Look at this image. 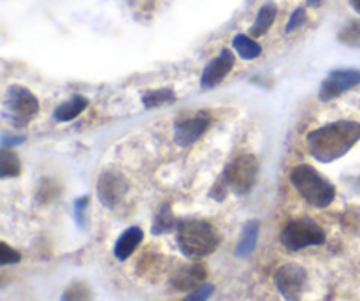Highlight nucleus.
<instances>
[{
  "mask_svg": "<svg viewBox=\"0 0 360 301\" xmlns=\"http://www.w3.org/2000/svg\"><path fill=\"white\" fill-rule=\"evenodd\" d=\"M360 140V123L341 120L308 134V150L320 162H333L343 157Z\"/></svg>",
  "mask_w": 360,
  "mask_h": 301,
  "instance_id": "nucleus-1",
  "label": "nucleus"
},
{
  "mask_svg": "<svg viewBox=\"0 0 360 301\" xmlns=\"http://www.w3.org/2000/svg\"><path fill=\"white\" fill-rule=\"evenodd\" d=\"M178 247L190 259L206 257L217 250L220 243L217 229L202 219H183L178 222Z\"/></svg>",
  "mask_w": 360,
  "mask_h": 301,
  "instance_id": "nucleus-2",
  "label": "nucleus"
},
{
  "mask_svg": "<svg viewBox=\"0 0 360 301\" xmlns=\"http://www.w3.org/2000/svg\"><path fill=\"white\" fill-rule=\"evenodd\" d=\"M290 182L294 189L315 208L329 207L336 197V189L333 183L309 164L295 166L290 171Z\"/></svg>",
  "mask_w": 360,
  "mask_h": 301,
  "instance_id": "nucleus-3",
  "label": "nucleus"
},
{
  "mask_svg": "<svg viewBox=\"0 0 360 301\" xmlns=\"http://www.w3.org/2000/svg\"><path fill=\"white\" fill-rule=\"evenodd\" d=\"M280 242L285 249L297 252L306 247L322 245L326 242V233L313 219L302 217L290 221L281 229Z\"/></svg>",
  "mask_w": 360,
  "mask_h": 301,
  "instance_id": "nucleus-4",
  "label": "nucleus"
},
{
  "mask_svg": "<svg viewBox=\"0 0 360 301\" xmlns=\"http://www.w3.org/2000/svg\"><path fill=\"white\" fill-rule=\"evenodd\" d=\"M39 102L25 87H11L4 97V118L14 127H23L37 115Z\"/></svg>",
  "mask_w": 360,
  "mask_h": 301,
  "instance_id": "nucleus-5",
  "label": "nucleus"
},
{
  "mask_svg": "<svg viewBox=\"0 0 360 301\" xmlns=\"http://www.w3.org/2000/svg\"><path fill=\"white\" fill-rule=\"evenodd\" d=\"M257 176V161L253 155H241L225 168L224 180L231 190L245 196L252 190Z\"/></svg>",
  "mask_w": 360,
  "mask_h": 301,
  "instance_id": "nucleus-6",
  "label": "nucleus"
},
{
  "mask_svg": "<svg viewBox=\"0 0 360 301\" xmlns=\"http://www.w3.org/2000/svg\"><path fill=\"white\" fill-rule=\"evenodd\" d=\"M306 281H308V274L301 264L295 263L283 264L274 274V284L287 301H297L301 298L306 288Z\"/></svg>",
  "mask_w": 360,
  "mask_h": 301,
  "instance_id": "nucleus-7",
  "label": "nucleus"
},
{
  "mask_svg": "<svg viewBox=\"0 0 360 301\" xmlns=\"http://www.w3.org/2000/svg\"><path fill=\"white\" fill-rule=\"evenodd\" d=\"M127 180L116 171H105L98 176L97 196L105 208H116L125 197Z\"/></svg>",
  "mask_w": 360,
  "mask_h": 301,
  "instance_id": "nucleus-8",
  "label": "nucleus"
},
{
  "mask_svg": "<svg viewBox=\"0 0 360 301\" xmlns=\"http://www.w3.org/2000/svg\"><path fill=\"white\" fill-rule=\"evenodd\" d=\"M360 83V70L355 69H340L333 70L320 88V99L322 101H330V99L338 97L343 92L350 90V88L357 87Z\"/></svg>",
  "mask_w": 360,
  "mask_h": 301,
  "instance_id": "nucleus-9",
  "label": "nucleus"
},
{
  "mask_svg": "<svg viewBox=\"0 0 360 301\" xmlns=\"http://www.w3.org/2000/svg\"><path fill=\"white\" fill-rule=\"evenodd\" d=\"M236 63V56L231 49H221L220 55L214 60H211L206 66L202 73V80H200V85L204 88H214L217 85H220L221 81L225 80L229 73L232 70Z\"/></svg>",
  "mask_w": 360,
  "mask_h": 301,
  "instance_id": "nucleus-10",
  "label": "nucleus"
},
{
  "mask_svg": "<svg viewBox=\"0 0 360 301\" xmlns=\"http://www.w3.org/2000/svg\"><path fill=\"white\" fill-rule=\"evenodd\" d=\"M206 277L207 271L204 264H186L174 271V275L171 277V284L176 291H195L204 284Z\"/></svg>",
  "mask_w": 360,
  "mask_h": 301,
  "instance_id": "nucleus-11",
  "label": "nucleus"
},
{
  "mask_svg": "<svg viewBox=\"0 0 360 301\" xmlns=\"http://www.w3.org/2000/svg\"><path fill=\"white\" fill-rule=\"evenodd\" d=\"M207 125H210V120L202 118V116L181 120L174 125V141L179 147H190L206 133Z\"/></svg>",
  "mask_w": 360,
  "mask_h": 301,
  "instance_id": "nucleus-12",
  "label": "nucleus"
},
{
  "mask_svg": "<svg viewBox=\"0 0 360 301\" xmlns=\"http://www.w3.org/2000/svg\"><path fill=\"white\" fill-rule=\"evenodd\" d=\"M144 233L143 229L134 226V228H129L127 231L122 233L118 240H116L115 245V257L118 261H125L136 252V249L139 247V243L143 242Z\"/></svg>",
  "mask_w": 360,
  "mask_h": 301,
  "instance_id": "nucleus-13",
  "label": "nucleus"
},
{
  "mask_svg": "<svg viewBox=\"0 0 360 301\" xmlns=\"http://www.w3.org/2000/svg\"><path fill=\"white\" fill-rule=\"evenodd\" d=\"M86 106L88 101L83 95H74L69 101L62 102V104L53 111V118H55L56 122H70V120H74L76 116H79L81 113L86 109Z\"/></svg>",
  "mask_w": 360,
  "mask_h": 301,
  "instance_id": "nucleus-14",
  "label": "nucleus"
},
{
  "mask_svg": "<svg viewBox=\"0 0 360 301\" xmlns=\"http://www.w3.org/2000/svg\"><path fill=\"white\" fill-rule=\"evenodd\" d=\"M276 13H278L276 4L273 2L264 4V6L260 7L259 14H257L255 23H253V27L250 28V34H252L253 37H260V35L266 34V32L273 27L274 20H276Z\"/></svg>",
  "mask_w": 360,
  "mask_h": 301,
  "instance_id": "nucleus-15",
  "label": "nucleus"
},
{
  "mask_svg": "<svg viewBox=\"0 0 360 301\" xmlns=\"http://www.w3.org/2000/svg\"><path fill=\"white\" fill-rule=\"evenodd\" d=\"M257 238H259V222L250 221L248 224L243 228L241 238H239L238 247H236V256L246 257L253 252L257 245Z\"/></svg>",
  "mask_w": 360,
  "mask_h": 301,
  "instance_id": "nucleus-16",
  "label": "nucleus"
},
{
  "mask_svg": "<svg viewBox=\"0 0 360 301\" xmlns=\"http://www.w3.org/2000/svg\"><path fill=\"white\" fill-rule=\"evenodd\" d=\"M232 46H234V49L238 51V55L245 60H253L262 53V48H260L259 42L245 34L236 35L234 41H232Z\"/></svg>",
  "mask_w": 360,
  "mask_h": 301,
  "instance_id": "nucleus-17",
  "label": "nucleus"
},
{
  "mask_svg": "<svg viewBox=\"0 0 360 301\" xmlns=\"http://www.w3.org/2000/svg\"><path fill=\"white\" fill-rule=\"evenodd\" d=\"M174 228H178V222H176L174 215H172L171 207H169V204H164V207L158 210V214L155 215L151 233H153V235H164V233H169Z\"/></svg>",
  "mask_w": 360,
  "mask_h": 301,
  "instance_id": "nucleus-18",
  "label": "nucleus"
},
{
  "mask_svg": "<svg viewBox=\"0 0 360 301\" xmlns=\"http://www.w3.org/2000/svg\"><path fill=\"white\" fill-rule=\"evenodd\" d=\"M21 171V164L18 155L9 148H2L0 152V176L9 178V176H18Z\"/></svg>",
  "mask_w": 360,
  "mask_h": 301,
  "instance_id": "nucleus-19",
  "label": "nucleus"
},
{
  "mask_svg": "<svg viewBox=\"0 0 360 301\" xmlns=\"http://www.w3.org/2000/svg\"><path fill=\"white\" fill-rule=\"evenodd\" d=\"M176 101V95L171 88H158V90L146 92L143 97V102L146 108H158L164 104H172Z\"/></svg>",
  "mask_w": 360,
  "mask_h": 301,
  "instance_id": "nucleus-20",
  "label": "nucleus"
},
{
  "mask_svg": "<svg viewBox=\"0 0 360 301\" xmlns=\"http://www.w3.org/2000/svg\"><path fill=\"white\" fill-rule=\"evenodd\" d=\"M60 301H91V291L84 282H74L67 288Z\"/></svg>",
  "mask_w": 360,
  "mask_h": 301,
  "instance_id": "nucleus-21",
  "label": "nucleus"
},
{
  "mask_svg": "<svg viewBox=\"0 0 360 301\" xmlns=\"http://www.w3.org/2000/svg\"><path fill=\"white\" fill-rule=\"evenodd\" d=\"M340 41L352 48H360V20L350 21L343 30L340 32Z\"/></svg>",
  "mask_w": 360,
  "mask_h": 301,
  "instance_id": "nucleus-22",
  "label": "nucleus"
},
{
  "mask_svg": "<svg viewBox=\"0 0 360 301\" xmlns=\"http://www.w3.org/2000/svg\"><path fill=\"white\" fill-rule=\"evenodd\" d=\"M20 261H21V254L18 252V250L11 249L6 242L0 243V264H2V266L20 263Z\"/></svg>",
  "mask_w": 360,
  "mask_h": 301,
  "instance_id": "nucleus-23",
  "label": "nucleus"
},
{
  "mask_svg": "<svg viewBox=\"0 0 360 301\" xmlns=\"http://www.w3.org/2000/svg\"><path fill=\"white\" fill-rule=\"evenodd\" d=\"M214 288L211 284H202L200 288H197L195 291L190 293L186 298H183L181 301H207L210 300V296L213 295Z\"/></svg>",
  "mask_w": 360,
  "mask_h": 301,
  "instance_id": "nucleus-24",
  "label": "nucleus"
},
{
  "mask_svg": "<svg viewBox=\"0 0 360 301\" xmlns=\"http://www.w3.org/2000/svg\"><path fill=\"white\" fill-rule=\"evenodd\" d=\"M306 21V9H302V7H299V9H295L294 13H292L290 20H288L287 23V32H294L295 28L301 27L302 23Z\"/></svg>",
  "mask_w": 360,
  "mask_h": 301,
  "instance_id": "nucleus-25",
  "label": "nucleus"
},
{
  "mask_svg": "<svg viewBox=\"0 0 360 301\" xmlns=\"http://www.w3.org/2000/svg\"><path fill=\"white\" fill-rule=\"evenodd\" d=\"M86 207H88V197L86 196L79 197V199L74 203V210H76V221H77V224H79V226L84 224L83 215H84V208H86Z\"/></svg>",
  "mask_w": 360,
  "mask_h": 301,
  "instance_id": "nucleus-26",
  "label": "nucleus"
},
{
  "mask_svg": "<svg viewBox=\"0 0 360 301\" xmlns=\"http://www.w3.org/2000/svg\"><path fill=\"white\" fill-rule=\"evenodd\" d=\"M21 141H25L23 136H4L2 137V148H9V147H16L20 145Z\"/></svg>",
  "mask_w": 360,
  "mask_h": 301,
  "instance_id": "nucleus-27",
  "label": "nucleus"
},
{
  "mask_svg": "<svg viewBox=\"0 0 360 301\" xmlns=\"http://www.w3.org/2000/svg\"><path fill=\"white\" fill-rule=\"evenodd\" d=\"M350 2H352V6H354V9L360 14V0H350Z\"/></svg>",
  "mask_w": 360,
  "mask_h": 301,
  "instance_id": "nucleus-28",
  "label": "nucleus"
},
{
  "mask_svg": "<svg viewBox=\"0 0 360 301\" xmlns=\"http://www.w3.org/2000/svg\"><path fill=\"white\" fill-rule=\"evenodd\" d=\"M308 4H309V6H311V7H319L320 4H322V0H308Z\"/></svg>",
  "mask_w": 360,
  "mask_h": 301,
  "instance_id": "nucleus-29",
  "label": "nucleus"
}]
</instances>
